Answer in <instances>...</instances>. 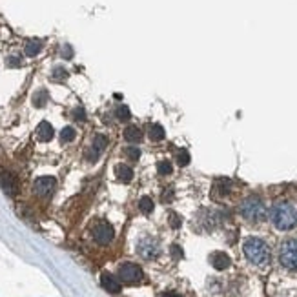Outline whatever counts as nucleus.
<instances>
[{"label": "nucleus", "instance_id": "1", "mask_svg": "<svg viewBox=\"0 0 297 297\" xmlns=\"http://www.w3.org/2000/svg\"><path fill=\"white\" fill-rule=\"evenodd\" d=\"M272 224L277 230H294L297 228V206L292 202H277L270 212Z\"/></svg>", "mask_w": 297, "mask_h": 297}, {"label": "nucleus", "instance_id": "2", "mask_svg": "<svg viewBox=\"0 0 297 297\" xmlns=\"http://www.w3.org/2000/svg\"><path fill=\"white\" fill-rule=\"evenodd\" d=\"M242 254L252 264L256 266H264L270 261V248L263 239L257 237H248L242 242Z\"/></svg>", "mask_w": 297, "mask_h": 297}, {"label": "nucleus", "instance_id": "3", "mask_svg": "<svg viewBox=\"0 0 297 297\" xmlns=\"http://www.w3.org/2000/svg\"><path fill=\"white\" fill-rule=\"evenodd\" d=\"M241 215L250 222H259L266 217V206L264 202L259 197L252 195V197H246V199L241 202V208H239Z\"/></svg>", "mask_w": 297, "mask_h": 297}, {"label": "nucleus", "instance_id": "4", "mask_svg": "<svg viewBox=\"0 0 297 297\" xmlns=\"http://www.w3.org/2000/svg\"><path fill=\"white\" fill-rule=\"evenodd\" d=\"M279 263L292 272H297V239H286L279 248Z\"/></svg>", "mask_w": 297, "mask_h": 297}, {"label": "nucleus", "instance_id": "5", "mask_svg": "<svg viewBox=\"0 0 297 297\" xmlns=\"http://www.w3.org/2000/svg\"><path fill=\"white\" fill-rule=\"evenodd\" d=\"M91 235H93L95 242L106 246V244H110V242L113 241V237H115V230H113V226H111L110 222L99 221L97 224L93 226V230H91Z\"/></svg>", "mask_w": 297, "mask_h": 297}, {"label": "nucleus", "instance_id": "6", "mask_svg": "<svg viewBox=\"0 0 297 297\" xmlns=\"http://www.w3.org/2000/svg\"><path fill=\"white\" fill-rule=\"evenodd\" d=\"M137 254L142 259H155L160 254L159 241L153 237H144L137 242Z\"/></svg>", "mask_w": 297, "mask_h": 297}, {"label": "nucleus", "instance_id": "7", "mask_svg": "<svg viewBox=\"0 0 297 297\" xmlns=\"http://www.w3.org/2000/svg\"><path fill=\"white\" fill-rule=\"evenodd\" d=\"M119 277H120L122 283H128V284L139 283V281L142 279V270L135 263H124L119 266Z\"/></svg>", "mask_w": 297, "mask_h": 297}, {"label": "nucleus", "instance_id": "8", "mask_svg": "<svg viewBox=\"0 0 297 297\" xmlns=\"http://www.w3.org/2000/svg\"><path fill=\"white\" fill-rule=\"evenodd\" d=\"M57 180L55 177H49V175H44V177H39V179L33 182V192L39 197H49V195L55 192Z\"/></svg>", "mask_w": 297, "mask_h": 297}, {"label": "nucleus", "instance_id": "9", "mask_svg": "<svg viewBox=\"0 0 297 297\" xmlns=\"http://www.w3.org/2000/svg\"><path fill=\"white\" fill-rule=\"evenodd\" d=\"M106 146H108V137L106 135H95L93 137V144H91V148L88 150V153H86V159L90 160V162H95V160H99V157H100V153L106 150Z\"/></svg>", "mask_w": 297, "mask_h": 297}, {"label": "nucleus", "instance_id": "10", "mask_svg": "<svg viewBox=\"0 0 297 297\" xmlns=\"http://www.w3.org/2000/svg\"><path fill=\"white\" fill-rule=\"evenodd\" d=\"M0 188H2L7 195H11V197H15V195L19 194V182L15 179V175H11V173L7 172H0Z\"/></svg>", "mask_w": 297, "mask_h": 297}, {"label": "nucleus", "instance_id": "11", "mask_svg": "<svg viewBox=\"0 0 297 297\" xmlns=\"http://www.w3.org/2000/svg\"><path fill=\"white\" fill-rule=\"evenodd\" d=\"M210 263L214 266L215 270H226L232 263V259H230L228 254H224V252H214L212 256H210Z\"/></svg>", "mask_w": 297, "mask_h": 297}, {"label": "nucleus", "instance_id": "12", "mask_svg": "<svg viewBox=\"0 0 297 297\" xmlns=\"http://www.w3.org/2000/svg\"><path fill=\"white\" fill-rule=\"evenodd\" d=\"M100 284H102L104 290L111 292V294H119V292H120V283H119V279L115 276L108 274V272H104L102 276H100Z\"/></svg>", "mask_w": 297, "mask_h": 297}, {"label": "nucleus", "instance_id": "13", "mask_svg": "<svg viewBox=\"0 0 297 297\" xmlns=\"http://www.w3.org/2000/svg\"><path fill=\"white\" fill-rule=\"evenodd\" d=\"M37 139L40 140V142H48V140H51L53 139V135H55V130H53V126L49 124V122H40L39 124V128H37Z\"/></svg>", "mask_w": 297, "mask_h": 297}, {"label": "nucleus", "instance_id": "14", "mask_svg": "<svg viewBox=\"0 0 297 297\" xmlns=\"http://www.w3.org/2000/svg\"><path fill=\"white\" fill-rule=\"evenodd\" d=\"M124 139L128 142H132V144H137L142 140V132H140V128L137 126H128L124 130Z\"/></svg>", "mask_w": 297, "mask_h": 297}, {"label": "nucleus", "instance_id": "15", "mask_svg": "<svg viewBox=\"0 0 297 297\" xmlns=\"http://www.w3.org/2000/svg\"><path fill=\"white\" fill-rule=\"evenodd\" d=\"M115 175H117V179L120 180V182H130V180L133 179V170L126 164H119L117 168H115Z\"/></svg>", "mask_w": 297, "mask_h": 297}, {"label": "nucleus", "instance_id": "16", "mask_svg": "<svg viewBox=\"0 0 297 297\" xmlns=\"http://www.w3.org/2000/svg\"><path fill=\"white\" fill-rule=\"evenodd\" d=\"M42 51V42L37 40V39H31V40L26 42V46H24V53L28 57H35L39 55Z\"/></svg>", "mask_w": 297, "mask_h": 297}, {"label": "nucleus", "instance_id": "17", "mask_svg": "<svg viewBox=\"0 0 297 297\" xmlns=\"http://www.w3.org/2000/svg\"><path fill=\"white\" fill-rule=\"evenodd\" d=\"M48 100H49V95L46 90H39L33 93V104L37 108H44V106L48 104Z\"/></svg>", "mask_w": 297, "mask_h": 297}, {"label": "nucleus", "instance_id": "18", "mask_svg": "<svg viewBox=\"0 0 297 297\" xmlns=\"http://www.w3.org/2000/svg\"><path fill=\"white\" fill-rule=\"evenodd\" d=\"M230 188H232V182L226 179H221L215 182V194L219 195V197H224V195L230 194Z\"/></svg>", "mask_w": 297, "mask_h": 297}, {"label": "nucleus", "instance_id": "19", "mask_svg": "<svg viewBox=\"0 0 297 297\" xmlns=\"http://www.w3.org/2000/svg\"><path fill=\"white\" fill-rule=\"evenodd\" d=\"M148 135L152 140H162L164 139V128L160 124H150V130H148Z\"/></svg>", "mask_w": 297, "mask_h": 297}, {"label": "nucleus", "instance_id": "20", "mask_svg": "<svg viewBox=\"0 0 297 297\" xmlns=\"http://www.w3.org/2000/svg\"><path fill=\"white\" fill-rule=\"evenodd\" d=\"M139 208H140V212H142V214H152L153 208H155L152 197H142V199L139 200Z\"/></svg>", "mask_w": 297, "mask_h": 297}, {"label": "nucleus", "instance_id": "21", "mask_svg": "<svg viewBox=\"0 0 297 297\" xmlns=\"http://www.w3.org/2000/svg\"><path fill=\"white\" fill-rule=\"evenodd\" d=\"M75 137H77V132L71 126H66L62 132H60V140H62V142H71V140H75Z\"/></svg>", "mask_w": 297, "mask_h": 297}, {"label": "nucleus", "instance_id": "22", "mask_svg": "<svg viewBox=\"0 0 297 297\" xmlns=\"http://www.w3.org/2000/svg\"><path fill=\"white\" fill-rule=\"evenodd\" d=\"M157 172L160 175H170L173 172V166L170 160H159V164H157Z\"/></svg>", "mask_w": 297, "mask_h": 297}, {"label": "nucleus", "instance_id": "23", "mask_svg": "<svg viewBox=\"0 0 297 297\" xmlns=\"http://www.w3.org/2000/svg\"><path fill=\"white\" fill-rule=\"evenodd\" d=\"M51 77H53V80L60 82V80H64V79L68 77V71H66L64 68H60V66H57V68H53V73H51Z\"/></svg>", "mask_w": 297, "mask_h": 297}, {"label": "nucleus", "instance_id": "24", "mask_svg": "<svg viewBox=\"0 0 297 297\" xmlns=\"http://www.w3.org/2000/svg\"><path fill=\"white\" fill-rule=\"evenodd\" d=\"M115 113H117L119 120H128V119L132 117V113H130V108H128V106H119Z\"/></svg>", "mask_w": 297, "mask_h": 297}, {"label": "nucleus", "instance_id": "25", "mask_svg": "<svg viewBox=\"0 0 297 297\" xmlns=\"http://www.w3.org/2000/svg\"><path fill=\"white\" fill-rule=\"evenodd\" d=\"M168 222H170V226L172 228H180V217L175 212H170V215H168Z\"/></svg>", "mask_w": 297, "mask_h": 297}, {"label": "nucleus", "instance_id": "26", "mask_svg": "<svg viewBox=\"0 0 297 297\" xmlns=\"http://www.w3.org/2000/svg\"><path fill=\"white\" fill-rule=\"evenodd\" d=\"M124 153L128 155V159L137 160L139 155H140V150H139V148H135V146H128V148L124 150Z\"/></svg>", "mask_w": 297, "mask_h": 297}, {"label": "nucleus", "instance_id": "27", "mask_svg": "<svg viewBox=\"0 0 297 297\" xmlns=\"http://www.w3.org/2000/svg\"><path fill=\"white\" fill-rule=\"evenodd\" d=\"M177 160H179L180 166H186L188 162H190V153H188L186 150H179V152H177Z\"/></svg>", "mask_w": 297, "mask_h": 297}, {"label": "nucleus", "instance_id": "28", "mask_svg": "<svg viewBox=\"0 0 297 297\" xmlns=\"http://www.w3.org/2000/svg\"><path fill=\"white\" fill-rule=\"evenodd\" d=\"M71 117L75 119L77 122H84L86 120V113H84L82 108H75V110L71 111Z\"/></svg>", "mask_w": 297, "mask_h": 297}, {"label": "nucleus", "instance_id": "29", "mask_svg": "<svg viewBox=\"0 0 297 297\" xmlns=\"http://www.w3.org/2000/svg\"><path fill=\"white\" fill-rule=\"evenodd\" d=\"M170 254L173 256V259H182V257H184V252H182V248H180L179 244H173L172 248H170Z\"/></svg>", "mask_w": 297, "mask_h": 297}, {"label": "nucleus", "instance_id": "30", "mask_svg": "<svg viewBox=\"0 0 297 297\" xmlns=\"http://www.w3.org/2000/svg\"><path fill=\"white\" fill-rule=\"evenodd\" d=\"M6 62H7V66H9V68H19V66L22 64V60L19 59V57H7Z\"/></svg>", "mask_w": 297, "mask_h": 297}, {"label": "nucleus", "instance_id": "31", "mask_svg": "<svg viewBox=\"0 0 297 297\" xmlns=\"http://www.w3.org/2000/svg\"><path fill=\"white\" fill-rule=\"evenodd\" d=\"M60 55L64 57V59H71L73 57V49H71V46H62V53Z\"/></svg>", "mask_w": 297, "mask_h": 297}, {"label": "nucleus", "instance_id": "32", "mask_svg": "<svg viewBox=\"0 0 297 297\" xmlns=\"http://www.w3.org/2000/svg\"><path fill=\"white\" fill-rule=\"evenodd\" d=\"M172 197H173L172 190H164V194H162V200H164V202H168V200H172Z\"/></svg>", "mask_w": 297, "mask_h": 297}, {"label": "nucleus", "instance_id": "33", "mask_svg": "<svg viewBox=\"0 0 297 297\" xmlns=\"http://www.w3.org/2000/svg\"><path fill=\"white\" fill-rule=\"evenodd\" d=\"M162 297H182V296L175 294V292H166V294H162Z\"/></svg>", "mask_w": 297, "mask_h": 297}]
</instances>
